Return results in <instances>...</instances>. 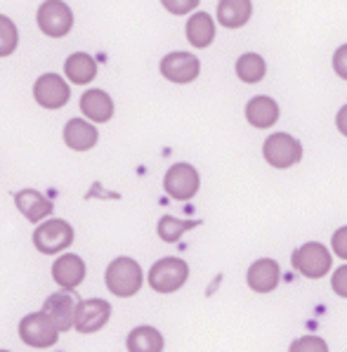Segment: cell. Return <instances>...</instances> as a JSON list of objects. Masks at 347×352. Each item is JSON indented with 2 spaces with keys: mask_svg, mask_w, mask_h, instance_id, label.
<instances>
[{
  "mask_svg": "<svg viewBox=\"0 0 347 352\" xmlns=\"http://www.w3.org/2000/svg\"><path fill=\"white\" fill-rule=\"evenodd\" d=\"M80 302V296L76 291H64L59 289L57 294L47 296L43 312L52 319V324L57 327L59 333L74 329V315H76V305Z\"/></svg>",
  "mask_w": 347,
  "mask_h": 352,
  "instance_id": "obj_11",
  "label": "cell"
},
{
  "mask_svg": "<svg viewBox=\"0 0 347 352\" xmlns=\"http://www.w3.org/2000/svg\"><path fill=\"white\" fill-rule=\"evenodd\" d=\"M19 338L24 345L38 350H47L52 345H57L59 331L52 324V319L45 312H29L26 317H21L19 322Z\"/></svg>",
  "mask_w": 347,
  "mask_h": 352,
  "instance_id": "obj_4",
  "label": "cell"
},
{
  "mask_svg": "<svg viewBox=\"0 0 347 352\" xmlns=\"http://www.w3.org/2000/svg\"><path fill=\"white\" fill-rule=\"evenodd\" d=\"M215 38V24L208 12H197L187 21V41L194 47H208Z\"/></svg>",
  "mask_w": 347,
  "mask_h": 352,
  "instance_id": "obj_22",
  "label": "cell"
},
{
  "mask_svg": "<svg viewBox=\"0 0 347 352\" xmlns=\"http://www.w3.org/2000/svg\"><path fill=\"white\" fill-rule=\"evenodd\" d=\"M194 227H199V220H180V218H172V215H164L159 220L156 230H159V236L166 243H175L182 239L184 232L194 230Z\"/></svg>",
  "mask_w": 347,
  "mask_h": 352,
  "instance_id": "obj_24",
  "label": "cell"
},
{
  "mask_svg": "<svg viewBox=\"0 0 347 352\" xmlns=\"http://www.w3.org/2000/svg\"><path fill=\"white\" fill-rule=\"evenodd\" d=\"M289 352H328V345L319 336H302V338L293 340Z\"/></svg>",
  "mask_w": 347,
  "mask_h": 352,
  "instance_id": "obj_26",
  "label": "cell"
},
{
  "mask_svg": "<svg viewBox=\"0 0 347 352\" xmlns=\"http://www.w3.org/2000/svg\"><path fill=\"white\" fill-rule=\"evenodd\" d=\"M189 279V265L182 258H161L149 270V286L156 294H175Z\"/></svg>",
  "mask_w": 347,
  "mask_h": 352,
  "instance_id": "obj_3",
  "label": "cell"
},
{
  "mask_svg": "<svg viewBox=\"0 0 347 352\" xmlns=\"http://www.w3.org/2000/svg\"><path fill=\"white\" fill-rule=\"evenodd\" d=\"M331 289H333L340 298H347V265H340V267L333 272Z\"/></svg>",
  "mask_w": 347,
  "mask_h": 352,
  "instance_id": "obj_27",
  "label": "cell"
},
{
  "mask_svg": "<svg viewBox=\"0 0 347 352\" xmlns=\"http://www.w3.org/2000/svg\"><path fill=\"white\" fill-rule=\"evenodd\" d=\"M161 74L172 83H192L201 74V62L192 52H170L161 59Z\"/></svg>",
  "mask_w": 347,
  "mask_h": 352,
  "instance_id": "obj_12",
  "label": "cell"
},
{
  "mask_svg": "<svg viewBox=\"0 0 347 352\" xmlns=\"http://www.w3.org/2000/svg\"><path fill=\"white\" fill-rule=\"evenodd\" d=\"M19 45V29L10 17L0 14V57H10Z\"/></svg>",
  "mask_w": 347,
  "mask_h": 352,
  "instance_id": "obj_25",
  "label": "cell"
},
{
  "mask_svg": "<svg viewBox=\"0 0 347 352\" xmlns=\"http://www.w3.org/2000/svg\"><path fill=\"white\" fill-rule=\"evenodd\" d=\"M262 154L269 166L274 168H291L302 159V144L289 133H274L265 140Z\"/></svg>",
  "mask_w": 347,
  "mask_h": 352,
  "instance_id": "obj_9",
  "label": "cell"
},
{
  "mask_svg": "<svg viewBox=\"0 0 347 352\" xmlns=\"http://www.w3.org/2000/svg\"><path fill=\"white\" fill-rule=\"evenodd\" d=\"M246 118H248V123L256 128H272L274 123L279 121V107H276V102L267 95L253 97L246 104Z\"/></svg>",
  "mask_w": 347,
  "mask_h": 352,
  "instance_id": "obj_19",
  "label": "cell"
},
{
  "mask_svg": "<svg viewBox=\"0 0 347 352\" xmlns=\"http://www.w3.org/2000/svg\"><path fill=\"white\" fill-rule=\"evenodd\" d=\"M265 72H267V64H265V59L256 55V52H246V55L238 57L236 76L243 83H258V80L265 78Z\"/></svg>",
  "mask_w": 347,
  "mask_h": 352,
  "instance_id": "obj_23",
  "label": "cell"
},
{
  "mask_svg": "<svg viewBox=\"0 0 347 352\" xmlns=\"http://www.w3.org/2000/svg\"><path fill=\"white\" fill-rule=\"evenodd\" d=\"M104 284L116 298H130L135 296L144 284L142 267L135 258L121 256L113 258L104 272Z\"/></svg>",
  "mask_w": 347,
  "mask_h": 352,
  "instance_id": "obj_1",
  "label": "cell"
},
{
  "mask_svg": "<svg viewBox=\"0 0 347 352\" xmlns=\"http://www.w3.org/2000/svg\"><path fill=\"white\" fill-rule=\"evenodd\" d=\"M253 14V3L248 0H222L218 5V21L227 29H238Z\"/></svg>",
  "mask_w": 347,
  "mask_h": 352,
  "instance_id": "obj_21",
  "label": "cell"
},
{
  "mask_svg": "<svg viewBox=\"0 0 347 352\" xmlns=\"http://www.w3.org/2000/svg\"><path fill=\"white\" fill-rule=\"evenodd\" d=\"M64 76L76 85H88L97 76V62L88 52H74L64 62Z\"/></svg>",
  "mask_w": 347,
  "mask_h": 352,
  "instance_id": "obj_18",
  "label": "cell"
},
{
  "mask_svg": "<svg viewBox=\"0 0 347 352\" xmlns=\"http://www.w3.org/2000/svg\"><path fill=\"white\" fill-rule=\"evenodd\" d=\"M14 206H17L19 213L34 225L45 223V220L55 213V204H52L45 194L38 192V189H19V192L14 194Z\"/></svg>",
  "mask_w": 347,
  "mask_h": 352,
  "instance_id": "obj_14",
  "label": "cell"
},
{
  "mask_svg": "<svg viewBox=\"0 0 347 352\" xmlns=\"http://www.w3.org/2000/svg\"><path fill=\"white\" fill-rule=\"evenodd\" d=\"M128 352H164V333L154 327H135L126 338Z\"/></svg>",
  "mask_w": 347,
  "mask_h": 352,
  "instance_id": "obj_20",
  "label": "cell"
},
{
  "mask_svg": "<svg viewBox=\"0 0 347 352\" xmlns=\"http://www.w3.org/2000/svg\"><path fill=\"white\" fill-rule=\"evenodd\" d=\"M333 69H335V74H338L340 78L347 80V43H345V45H340L338 50H335V55H333Z\"/></svg>",
  "mask_w": 347,
  "mask_h": 352,
  "instance_id": "obj_30",
  "label": "cell"
},
{
  "mask_svg": "<svg viewBox=\"0 0 347 352\" xmlns=\"http://www.w3.org/2000/svg\"><path fill=\"white\" fill-rule=\"evenodd\" d=\"M197 5H199V0H182V3H177V0H164V8L168 10V12H172V14L192 12Z\"/></svg>",
  "mask_w": 347,
  "mask_h": 352,
  "instance_id": "obj_29",
  "label": "cell"
},
{
  "mask_svg": "<svg viewBox=\"0 0 347 352\" xmlns=\"http://www.w3.org/2000/svg\"><path fill=\"white\" fill-rule=\"evenodd\" d=\"M335 126H338L340 133L347 138V104L345 107H340V111H338V116H335Z\"/></svg>",
  "mask_w": 347,
  "mask_h": 352,
  "instance_id": "obj_31",
  "label": "cell"
},
{
  "mask_svg": "<svg viewBox=\"0 0 347 352\" xmlns=\"http://www.w3.org/2000/svg\"><path fill=\"white\" fill-rule=\"evenodd\" d=\"M0 352H10V350H0Z\"/></svg>",
  "mask_w": 347,
  "mask_h": 352,
  "instance_id": "obj_32",
  "label": "cell"
},
{
  "mask_svg": "<svg viewBox=\"0 0 347 352\" xmlns=\"http://www.w3.org/2000/svg\"><path fill=\"white\" fill-rule=\"evenodd\" d=\"M111 319V302L104 298H85L76 305L74 329L78 333H97Z\"/></svg>",
  "mask_w": 347,
  "mask_h": 352,
  "instance_id": "obj_7",
  "label": "cell"
},
{
  "mask_svg": "<svg viewBox=\"0 0 347 352\" xmlns=\"http://www.w3.org/2000/svg\"><path fill=\"white\" fill-rule=\"evenodd\" d=\"M293 267L300 270L302 277L307 279H322L328 274L331 265H333V258H331V251L324 243L319 241H307L293 253L291 258Z\"/></svg>",
  "mask_w": 347,
  "mask_h": 352,
  "instance_id": "obj_5",
  "label": "cell"
},
{
  "mask_svg": "<svg viewBox=\"0 0 347 352\" xmlns=\"http://www.w3.org/2000/svg\"><path fill=\"white\" fill-rule=\"evenodd\" d=\"M36 21H38V29L47 38H64L74 29V10L67 3L50 0V3H43L38 8Z\"/></svg>",
  "mask_w": 347,
  "mask_h": 352,
  "instance_id": "obj_6",
  "label": "cell"
},
{
  "mask_svg": "<svg viewBox=\"0 0 347 352\" xmlns=\"http://www.w3.org/2000/svg\"><path fill=\"white\" fill-rule=\"evenodd\" d=\"M34 100L43 109H62L71 100V88L59 74H43L34 83Z\"/></svg>",
  "mask_w": 347,
  "mask_h": 352,
  "instance_id": "obj_10",
  "label": "cell"
},
{
  "mask_svg": "<svg viewBox=\"0 0 347 352\" xmlns=\"http://www.w3.org/2000/svg\"><path fill=\"white\" fill-rule=\"evenodd\" d=\"M113 100L107 90L90 88L80 95V113L88 118V123L97 126V123H107L113 118Z\"/></svg>",
  "mask_w": 347,
  "mask_h": 352,
  "instance_id": "obj_15",
  "label": "cell"
},
{
  "mask_svg": "<svg viewBox=\"0 0 347 352\" xmlns=\"http://www.w3.org/2000/svg\"><path fill=\"white\" fill-rule=\"evenodd\" d=\"M76 239V232L71 223L62 218H47L45 223H41L34 230V246L45 256H55L67 248H71Z\"/></svg>",
  "mask_w": 347,
  "mask_h": 352,
  "instance_id": "obj_2",
  "label": "cell"
},
{
  "mask_svg": "<svg viewBox=\"0 0 347 352\" xmlns=\"http://www.w3.org/2000/svg\"><path fill=\"white\" fill-rule=\"evenodd\" d=\"M331 246H333L335 256L347 260V225L340 227L338 232H333V239H331Z\"/></svg>",
  "mask_w": 347,
  "mask_h": 352,
  "instance_id": "obj_28",
  "label": "cell"
},
{
  "mask_svg": "<svg viewBox=\"0 0 347 352\" xmlns=\"http://www.w3.org/2000/svg\"><path fill=\"white\" fill-rule=\"evenodd\" d=\"M201 187V175L192 164H175L168 168L164 177V189L166 194H170L177 201H189L199 194Z\"/></svg>",
  "mask_w": 347,
  "mask_h": 352,
  "instance_id": "obj_8",
  "label": "cell"
},
{
  "mask_svg": "<svg viewBox=\"0 0 347 352\" xmlns=\"http://www.w3.org/2000/svg\"><path fill=\"white\" fill-rule=\"evenodd\" d=\"M279 284V263L272 258H260L248 270V286L256 294H269Z\"/></svg>",
  "mask_w": 347,
  "mask_h": 352,
  "instance_id": "obj_17",
  "label": "cell"
},
{
  "mask_svg": "<svg viewBox=\"0 0 347 352\" xmlns=\"http://www.w3.org/2000/svg\"><path fill=\"white\" fill-rule=\"evenodd\" d=\"M64 144L74 151H90L100 140V133L97 128L88 123L85 118H69L67 126L62 130Z\"/></svg>",
  "mask_w": 347,
  "mask_h": 352,
  "instance_id": "obj_16",
  "label": "cell"
},
{
  "mask_svg": "<svg viewBox=\"0 0 347 352\" xmlns=\"http://www.w3.org/2000/svg\"><path fill=\"white\" fill-rule=\"evenodd\" d=\"M85 274H88V267H85V260L76 253H62L55 265H52V279L59 289L64 291H76L80 284H83Z\"/></svg>",
  "mask_w": 347,
  "mask_h": 352,
  "instance_id": "obj_13",
  "label": "cell"
}]
</instances>
